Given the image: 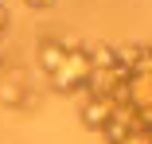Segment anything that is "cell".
Masks as SVG:
<instances>
[{"mask_svg": "<svg viewBox=\"0 0 152 144\" xmlns=\"http://www.w3.org/2000/svg\"><path fill=\"white\" fill-rule=\"evenodd\" d=\"M148 144H152V136H148Z\"/></svg>", "mask_w": 152, "mask_h": 144, "instance_id": "10", "label": "cell"}, {"mask_svg": "<svg viewBox=\"0 0 152 144\" xmlns=\"http://www.w3.org/2000/svg\"><path fill=\"white\" fill-rule=\"evenodd\" d=\"M63 59H66V51L58 47L55 39H43V43H39V66H43V74H47V78L58 70V63H63Z\"/></svg>", "mask_w": 152, "mask_h": 144, "instance_id": "5", "label": "cell"}, {"mask_svg": "<svg viewBox=\"0 0 152 144\" xmlns=\"http://www.w3.org/2000/svg\"><path fill=\"white\" fill-rule=\"evenodd\" d=\"M23 4H27V8H35V12H39V8H51V4H55V0H23Z\"/></svg>", "mask_w": 152, "mask_h": 144, "instance_id": "9", "label": "cell"}, {"mask_svg": "<svg viewBox=\"0 0 152 144\" xmlns=\"http://www.w3.org/2000/svg\"><path fill=\"white\" fill-rule=\"evenodd\" d=\"M86 78H90V59H86V51H74V55H66V59L58 63V70L51 74V90L74 94V90L86 86Z\"/></svg>", "mask_w": 152, "mask_h": 144, "instance_id": "1", "label": "cell"}, {"mask_svg": "<svg viewBox=\"0 0 152 144\" xmlns=\"http://www.w3.org/2000/svg\"><path fill=\"white\" fill-rule=\"evenodd\" d=\"M133 132H144V129H140V113H137L133 105L113 109V117H109V121H105V129H102V136H105L109 144H121V140L133 136Z\"/></svg>", "mask_w": 152, "mask_h": 144, "instance_id": "2", "label": "cell"}, {"mask_svg": "<svg viewBox=\"0 0 152 144\" xmlns=\"http://www.w3.org/2000/svg\"><path fill=\"white\" fill-rule=\"evenodd\" d=\"M140 129L152 136V109H148V113H140Z\"/></svg>", "mask_w": 152, "mask_h": 144, "instance_id": "7", "label": "cell"}, {"mask_svg": "<svg viewBox=\"0 0 152 144\" xmlns=\"http://www.w3.org/2000/svg\"><path fill=\"white\" fill-rule=\"evenodd\" d=\"M109 117H113V105H109L105 97H86V101H82V125H86V129L102 132Z\"/></svg>", "mask_w": 152, "mask_h": 144, "instance_id": "4", "label": "cell"}, {"mask_svg": "<svg viewBox=\"0 0 152 144\" xmlns=\"http://www.w3.org/2000/svg\"><path fill=\"white\" fill-rule=\"evenodd\" d=\"M121 144H148V132H133V136H125Z\"/></svg>", "mask_w": 152, "mask_h": 144, "instance_id": "6", "label": "cell"}, {"mask_svg": "<svg viewBox=\"0 0 152 144\" xmlns=\"http://www.w3.org/2000/svg\"><path fill=\"white\" fill-rule=\"evenodd\" d=\"M27 90H31V86H27V74L20 66H8L4 74H0V105L4 109H20V101H23Z\"/></svg>", "mask_w": 152, "mask_h": 144, "instance_id": "3", "label": "cell"}, {"mask_svg": "<svg viewBox=\"0 0 152 144\" xmlns=\"http://www.w3.org/2000/svg\"><path fill=\"white\" fill-rule=\"evenodd\" d=\"M4 31H8V8L0 4V39H4Z\"/></svg>", "mask_w": 152, "mask_h": 144, "instance_id": "8", "label": "cell"}]
</instances>
